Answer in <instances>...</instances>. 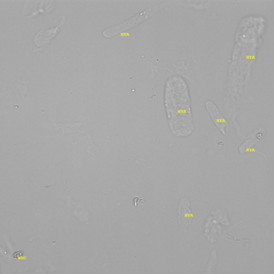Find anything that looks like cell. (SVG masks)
<instances>
[{"mask_svg": "<svg viewBox=\"0 0 274 274\" xmlns=\"http://www.w3.org/2000/svg\"><path fill=\"white\" fill-rule=\"evenodd\" d=\"M168 4V2H165L158 4L154 6V7L150 8L149 9L145 10L143 12H141L137 16H133V18L130 19L126 22L121 23V24L111 27L103 32V36L106 38H111V37L116 36V35L120 34L130 30V29L135 28L138 25L141 24V23L145 22L150 17H151L153 14H156V12L161 10L162 8L165 7Z\"/></svg>", "mask_w": 274, "mask_h": 274, "instance_id": "obj_1", "label": "cell"}, {"mask_svg": "<svg viewBox=\"0 0 274 274\" xmlns=\"http://www.w3.org/2000/svg\"><path fill=\"white\" fill-rule=\"evenodd\" d=\"M66 19L65 16H62V20L61 24L57 27H53L50 29H47V30H43L39 31L38 33L34 36L33 43L35 45L34 49H36V51L41 50L45 47V45L49 44L51 39L53 38L59 32L60 27L63 26L65 24Z\"/></svg>", "mask_w": 274, "mask_h": 274, "instance_id": "obj_2", "label": "cell"}, {"mask_svg": "<svg viewBox=\"0 0 274 274\" xmlns=\"http://www.w3.org/2000/svg\"><path fill=\"white\" fill-rule=\"evenodd\" d=\"M206 107H207V111L211 115L212 119H213L216 126L224 135H225L226 129H227L228 125V122L222 116L221 113L218 110L217 107L211 101L206 103Z\"/></svg>", "mask_w": 274, "mask_h": 274, "instance_id": "obj_3", "label": "cell"}, {"mask_svg": "<svg viewBox=\"0 0 274 274\" xmlns=\"http://www.w3.org/2000/svg\"><path fill=\"white\" fill-rule=\"evenodd\" d=\"M178 212L179 214V224L182 228H187L192 223L193 215L189 209L188 199H182L179 205Z\"/></svg>", "mask_w": 274, "mask_h": 274, "instance_id": "obj_4", "label": "cell"}, {"mask_svg": "<svg viewBox=\"0 0 274 274\" xmlns=\"http://www.w3.org/2000/svg\"><path fill=\"white\" fill-rule=\"evenodd\" d=\"M23 254H24V251H20V252H16L13 254L14 259L22 258Z\"/></svg>", "mask_w": 274, "mask_h": 274, "instance_id": "obj_5", "label": "cell"}]
</instances>
